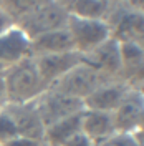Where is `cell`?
Listing matches in <instances>:
<instances>
[{"mask_svg": "<svg viewBox=\"0 0 144 146\" xmlns=\"http://www.w3.org/2000/svg\"><path fill=\"white\" fill-rule=\"evenodd\" d=\"M144 110V96L136 90L131 88L126 98L121 101V105L114 110V128L119 133H133L136 135V128Z\"/></svg>", "mask_w": 144, "mask_h": 146, "instance_id": "cell-12", "label": "cell"}, {"mask_svg": "<svg viewBox=\"0 0 144 146\" xmlns=\"http://www.w3.org/2000/svg\"><path fill=\"white\" fill-rule=\"evenodd\" d=\"M83 63L93 66L99 73L106 75L113 80H121L123 63H121V52H119V42L114 38L106 40L103 45L96 50L83 56Z\"/></svg>", "mask_w": 144, "mask_h": 146, "instance_id": "cell-9", "label": "cell"}, {"mask_svg": "<svg viewBox=\"0 0 144 146\" xmlns=\"http://www.w3.org/2000/svg\"><path fill=\"white\" fill-rule=\"evenodd\" d=\"M3 83L7 91V103H30L46 90L36 70L33 56L9 66L3 73Z\"/></svg>", "mask_w": 144, "mask_h": 146, "instance_id": "cell-1", "label": "cell"}, {"mask_svg": "<svg viewBox=\"0 0 144 146\" xmlns=\"http://www.w3.org/2000/svg\"><path fill=\"white\" fill-rule=\"evenodd\" d=\"M111 3L113 2H108V0H68L65 2L68 13L73 17L103 20V22H106L109 15Z\"/></svg>", "mask_w": 144, "mask_h": 146, "instance_id": "cell-16", "label": "cell"}, {"mask_svg": "<svg viewBox=\"0 0 144 146\" xmlns=\"http://www.w3.org/2000/svg\"><path fill=\"white\" fill-rule=\"evenodd\" d=\"M111 28V38L116 42H144V13L139 12L131 2H113L106 18Z\"/></svg>", "mask_w": 144, "mask_h": 146, "instance_id": "cell-3", "label": "cell"}, {"mask_svg": "<svg viewBox=\"0 0 144 146\" xmlns=\"http://www.w3.org/2000/svg\"><path fill=\"white\" fill-rule=\"evenodd\" d=\"M81 118H83V111L48 125L45 128L43 143L50 146H63L70 138L81 133Z\"/></svg>", "mask_w": 144, "mask_h": 146, "instance_id": "cell-15", "label": "cell"}, {"mask_svg": "<svg viewBox=\"0 0 144 146\" xmlns=\"http://www.w3.org/2000/svg\"><path fill=\"white\" fill-rule=\"evenodd\" d=\"M63 146H93V141H91L90 138H86L83 133H78L73 138H70Z\"/></svg>", "mask_w": 144, "mask_h": 146, "instance_id": "cell-21", "label": "cell"}, {"mask_svg": "<svg viewBox=\"0 0 144 146\" xmlns=\"http://www.w3.org/2000/svg\"><path fill=\"white\" fill-rule=\"evenodd\" d=\"M13 27H15V22H13V18L3 10L2 0H0V36L3 35V33H7L10 28H13Z\"/></svg>", "mask_w": 144, "mask_h": 146, "instance_id": "cell-20", "label": "cell"}, {"mask_svg": "<svg viewBox=\"0 0 144 146\" xmlns=\"http://www.w3.org/2000/svg\"><path fill=\"white\" fill-rule=\"evenodd\" d=\"M42 141H36V139H32V138H25V136H13L7 139L5 143H2V146H40Z\"/></svg>", "mask_w": 144, "mask_h": 146, "instance_id": "cell-19", "label": "cell"}, {"mask_svg": "<svg viewBox=\"0 0 144 146\" xmlns=\"http://www.w3.org/2000/svg\"><path fill=\"white\" fill-rule=\"evenodd\" d=\"M13 136H17V128L13 125L12 118L9 116V113L2 106L0 108V145Z\"/></svg>", "mask_w": 144, "mask_h": 146, "instance_id": "cell-18", "label": "cell"}, {"mask_svg": "<svg viewBox=\"0 0 144 146\" xmlns=\"http://www.w3.org/2000/svg\"><path fill=\"white\" fill-rule=\"evenodd\" d=\"M129 90H131V86L127 83H124L123 80L106 82L99 88H96L88 98L83 100V106H85V110L114 113V110L126 98Z\"/></svg>", "mask_w": 144, "mask_h": 146, "instance_id": "cell-10", "label": "cell"}, {"mask_svg": "<svg viewBox=\"0 0 144 146\" xmlns=\"http://www.w3.org/2000/svg\"><path fill=\"white\" fill-rule=\"evenodd\" d=\"M73 50H75L73 40L66 27L32 38V56L65 53V52H73Z\"/></svg>", "mask_w": 144, "mask_h": 146, "instance_id": "cell-14", "label": "cell"}, {"mask_svg": "<svg viewBox=\"0 0 144 146\" xmlns=\"http://www.w3.org/2000/svg\"><path fill=\"white\" fill-rule=\"evenodd\" d=\"M93 146H141L139 138L133 133H113L111 136L93 143Z\"/></svg>", "mask_w": 144, "mask_h": 146, "instance_id": "cell-17", "label": "cell"}, {"mask_svg": "<svg viewBox=\"0 0 144 146\" xmlns=\"http://www.w3.org/2000/svg\"><path fill=\"white\" fill-rule=\"evenodd\" d=\"M68 17H70V13L66 10L65 2L36 0L35 7L20 22H17V27L32 40L43 33L65 28Z\"/></svg>", "mask_w": 144, "mask_h": 146, "instance_id": "cell-2", "label": "cell"}, {"mask_svg": "<svg viewBox=\"0 0 144 146\" xmlns=\"http://www.w3.org/2000/svg\"><path fill=\"white\" fill-rule=\"evenodd\" d=\"M3 110L12 118L13 125L17 128L18 136L43 141L45 125L40 118V113L36 110L35 101H30V103H7V105H3Z\"/></svg>", "mask_w": 144, "mask_h": 146, "instance_id": "cell-7", "label": "cell"}, {"mask_svg": "<svg viewBox=\"0 0 144 146\" xmlns=\"http://www.w3.org/2000/svg\"><path fill=\"white\" fill-rule=\"evenodd\" d=\"M0 146H2V145H0Z\"/></svg>", "mask_w": 144, "mask_h": 146, "instance_id": "cell-27", "label": "cell"}, {"mask_svg": "<svg viewBox=\"0 0 144 146\" xmlns=\"http://www.w3.org/2000/svg\"><path fill=\"white\" fill-rule=\"evenodd\" d=\"M136 90H137V91H139V93H141V95L144 96V83H141L139 86H136Z\"/></svg>", "mask_w": 144, "mask_h": 146, "instance_id": "cell-24", "label": "cell"}, {"mask_svg": "<svg viewBox=\"0 0 144 146\" xmlns=\"http://www.w3.org/2000/svg\"><path fill=\"white\" fill-rule=\"evenodd\" d=\"M40 146H50V145H46V143H43V141H42V143H40Z\"/></svg>", "mask_w": 144, "mask_h": 146, "instance_id": "cell-26", "label": "cell"}, {"mask_svg": "<svg viewBox=\"0 0 144 146\" xmlns=\"http://www.w3.org/2000/svg\"><path fill=\"white\" fill-rule=\"evenodd\" d=\"M32 56V40L15 25L0 36V63L12 66Z\"/></svg>", "mask_w": 144, "mask_h": 146, "instance_id": "cell-11", "label": "cell"}, {"mask_svg": "<svg viewBox=\"0 0 144 146\" xmlns=\"http://www.w3.org/2000/svg\"><path fill=\"white\" fill-rule=\"evenodd\" d=\"M5 70H7V66H3V65L0 63V78L3 76V73H5Z\"/></svg>", "mask_w": 144, "mask_h": 146, "instance_id": "cell-25", "label": "cell"}, {"mask_svg": "<svg viewBox=\"0 0 144 146\" xmlns=\"http://www.w3.org/2000/svg\"><path fill=\"white\" fill-rule=\"evenodd\" d=\"M7 105V91H5V83H3V76L0 78V108Z\"/></svg>", "mask_w": 144, "mask_h": 146, "instance_id": "cell-22", "label": "cell"}, {"mask_svg": "<svg viewBox=\"0 0 144 146\" xmlns=\"http://www.w3.org/2000/svg\"><path fill=\"white\" fill-rule=\"evenodd\" d=\"M35 105L45 128L55 121H58V119L71 116L75 113H80L85 110L81 100L66 96V95L60 93V91H55L52 88L43 91L35 100Z\"/></svg>", "mask_w": 144, "mask_h": 146, "instance_id": "cell-6", "label": "cell"}, {"mask_svg": "<svg viewBox=\"0 0 144 146\" xmlns=\"http://www.w3.org/2000/svg\"><path fill=\"white\" fill-rule=\"evenodd\" d=\"M66 30L73 40L75 52H78L81 56L91 53L111 38V28L103 20H88L70 15L66 22Z\"/></svg>", "mask_w": 144, "mask_h": 146, "instance_id": "cell-5", "label": "cell"}, {"mask_svg": "<svg viewBox=\"0 0 144 146\" xmlns=\"http://www.w3.org/2000/svg\"><path fill=\"white\" fill-rule=\"evenodd\" d=\"M111 80L113 78L99 73L93 66L81 62L80 65H76L73 70L66 73L63 78H60L56 83H53L50 88L55 91H60L66 96H71V98L83 101L96 88H99L101 85H104L106 82H111Z\"/></svg>", "mask_w": 144, "mask_h": 146, "instance_id": "cell-4", "label": "cell"}, {"mask_svg": "<svg viewBox=\"0 0 144 146\" xmlns=\"http://www.w3.org/2000/svg\"><path fill=\"white\" fill-rule=\"evenodd\" d=\"M35 58L36 70L40 73V78L46 90L56 83L60 78H63L66 73L73 70L76 65L83 62V56L78 52H65V53L43 55V56H33Z\"/></svg>", "mask_w": 144, "mask_h": 146, "instance_id": "cell-8", "label": "cell"}, {"mask_svg": "<svg viewBox=\"0 0 144 146\" xmlns=\"http://www.w3.org/2000/svg\"><path fill=\"white\" fill-rule=\"evenodd\" d=\"M136 136H144V110L141 113V118H139V123H137V128H136Z\"/></svg>", "mask_w": 144, "mask_h": 146, "instance_id": "cell-23", "label": "cell"}, {"mask_svg": "<svg viewBox=\"0 0 144 146\" xmlns=\"http://www.w3.org/2000/svg\"><path fill=\"white\" fill-rule=\"evenodd\" d=\"M81 133L90 138L93 143L101 141L104 138L116 133L113 113L106 111H93V110H83L81 118Z\"/></svg>", "mask_w": 144, "mask_h": 146, "instance_id": "cell-13", "label": "cell"}]
</instances>
